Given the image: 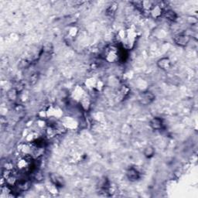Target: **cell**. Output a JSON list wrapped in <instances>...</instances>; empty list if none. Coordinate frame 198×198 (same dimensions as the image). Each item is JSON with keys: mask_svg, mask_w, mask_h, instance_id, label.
Listing matches in <instances>:
<instances>
[{"mask_svg": "<svg viewBox=\"0 0 198 198\" xmlns=\"http://www.w3.org/2000/svg\"><path fill=\"white\" fill-rule=\"evenodd\" d=\"M163 15H164L165 18L166 20H169V21H175L177 18V13L174 10H172V9H167V10H166L163 12Z\"/></svg>", "mask_w": 198, "mask_h": 198, "instance_id": "8", "label": "cell"}, {"mask_svg": "<svg viewBox=\"0 0 198 198\" xmlns=\"http://www.w3.org/2000/svg\"><path fill=\"white\" fill-rule=\"evenodd\" d=\"M50 178H51V182L57 187H62L64 185V181L63 178L60 177L59 175H57V174H51L50 175Z\"/></svg>", "mask_w": 198, "mask_h": 198, "instance_id": "2", "label": "cell"}, {"mask_svg": "<svg viewBox=\"0 0 198 198\" xmlns=\"http://www.w3.org/2000/svg\"><path fill=\"white\" fill-rule=\"evenodd\" d=\"M155 6L152 2L150 1H143V10H149L150 11L152 7Z\"/></svg>", "mask_w": 198, "mask_h": 198, "instance_id": "10", "label": "cell"}, {"mask_svg": "<svg viewBox=\"0 0 198 198\" xmlns=\"http://www.w3.org/2000/svg\"><path fill=\"white\" fill-rule=\"evenodd\" d=\"M126 176L128 179L131 181H135L139 178V173L135 168H129L126 172Z\"/></svg>", "mask_w": 198, "mask_h": 198, "instance_id": "4", "label": "cell"}, {"mask_svg": "<svg viewBox=\"0 0 198 198\" xmlns=\"http://www.w3.org/2000/svg\"><path fill=\"white\" fill-rule=\"evenodd\" d=\"M129 89L126 86H122L120 89V95H121L122 97H125L128 94H129Z\"/></svg>", "mask_w": 198, "mask_h": 198, "instance_id": "14", "label": "cell"}, {"mask_svg": "<svg viewBox=\"0 0 198 198\" xmlns=\"http://www.w3.org/2000/svg\"><path fill=\"white\" fill-rule=\"evenodd\" d=\"M17 96H18V91H17L15 88H12V89L9 90L7 92V97L10 101H15L17 99Z\"/></svg>", "mask_w": 198, "mask_h": 198, "instance_id": "9", "label": "cell"}, {"mask_svg": "<svg viewBox=\"0 0 198 198\" xmlns=\"http://www.w3.org/2000/svg\"><path fill=\"white\" fill-rule=\"evenodd\" d=\"M117 9V5L116 4H112V6H109L107 9V13L109 15H113L115 14V11Z\"/></svg>", "mask_w": 198, "mask_h": 198, "instance_id": "12", "label": "cell"}, {"mask_svg": "<svg viewBox=\"0 0 198 198\" xmlns=\"http://www.w3.org/2000/svg\"><path fill=\"white\" fill-rule=\"evenodd\" d=\"M145 156L147 158H150L154 155V149L152 146H147L144 150Z\"/></svg>", "mask_w": 198, "mask_h": 198, "instance_id": "11", "label": "cell"}, {"mask_svg": "<svg viewBox=\"0 0 198 198\" xmlns=\"http://www.w3.org/2000/svg\"><path fill=\"white\" fill-rule=\"evenodd\" d=\"M157 65H158L159 68L162 70H166L169 69L171 66V61L168 57H163V58L160 59L157 62Z\"/></svg>", "mask_w": 198, "mask_h": 198, "instance_id": "3", "label": "cell"}, {"mask_svg": "<svg viewBox=\"0 0 198 198\" xmlns=\"http://www.w3.org/2000/svg\"><path fill=\"white\" fill-rule=\"evenodd\" d=\"M155 99V96L151 92H145L143 93L140 98V102L143 104H150Z\"/></svg>", "mask_w": 198, "mask_h": 198, "instance_id": "5", "label": "cell"}, {"mask_svg": "<svg viewBox=\"0 0 198 198\" xmlns=\"http://www.w3.org/2000/svg\"><path fill=\"white\" fill-rule=\"evenodd\" d=\"M174 42L178 46H185L188 44L190 42V37L185 34H179L174 37Z\"/></svg>", "mask_w": 198, "mask_h": 198, "instance_id": "1", "label": "cell"}, {"mask_svg": "<svg viewBox=\"0 0 198 198\" xmlns=\"http://www.w3.org/2000/svg\"><path fill=\"white\" fill-rule=\"evenodd\" d=\"M149 12H150L151 15H152L153 18H159V17H160L162 15L163 11V8L160 6H154Z\"/></svg>", "mask_w": 198, "mask_h": 198, "instance_id": "7", "label": "cell"}, {"mask_svg": "<svg viewBox=\"0 0 198 198\" xmlns=\"http://www.w3.org/2000/svg\"><path fill=\"white\" fill-rule=\"evenodd\" d=\"M163 120L160 118H153L150 121V126L155 130H160L163 128Z\"/></svg>", "mask_w": 198, "mask_h": 198, "instance_id": "6", "label": "cell"}, {"mask_svg": "<svg viewBox=\"0 0 198 198\" xmlns=\"http://www.w3.org/2000/svg\"><path fill=\"white\" fill-rule=\"evenodd\" d=\"M43 51H45V52H47V53L51 52V51L53 50L52 44H51V43H46L43 46Z\"/></svg>", "mask_w": 198, "mask_h": 198, "instance_id": "13", "label": "cell"}, {"mask_svg": "<svg viewBox=\"0 0 198 198\" xmlns=\"http://www.w3.org/2000/svg\"><path fill=\"white\" fill-rule=\"evenodd\" d=\"M29 62L27 60H22L21 62H20V67L21 68H26V67L29 66Z\"/></svg>", "mask_w": 198, "mask_h": 198, "instance_id": "15", "label": "cell"}]
</instances>
